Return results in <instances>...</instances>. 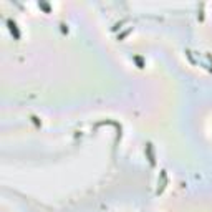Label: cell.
I'll return each instance as SVG.
<instances>
[{
    "mask_svg": "<svg viewBox=\"0 0 212 212\" xmlns=\"http://www.w3.org/2000/svg\"><path fill=\"white\" fill-rule=\"evenodd\" d=\"M9 26H10V32H12V33H15V37H17V38H18V37H20V35H18L17 28H15V23H13L12 20H9Z\"/></svg>",
    "mask_w": 212,
    "mask_h": 212,
    "instance_id": "obj_1",
    "label": "cell"
}]
</instances>
